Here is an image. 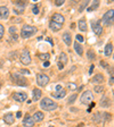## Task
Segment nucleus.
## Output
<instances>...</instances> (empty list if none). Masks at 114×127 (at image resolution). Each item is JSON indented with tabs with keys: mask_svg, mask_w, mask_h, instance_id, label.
I'll return each instance as SVG.
<instances>
[{
	"mask_svg": "<svg viewBox=\"0 0 114 127\" xmlns=\"http://www.w3.org/2000/svg\"><path fill=\"white\" fill-rule=\"evenodd\" d=\"M41 94H42L41 90H39V89H34V90H33V101L40 100V99H41Z\"/></svg>",
	"mask_w": 114,
	"mask_h": 127,
	"instance_id": "obj_20",
	"label": "nucleus"
},
{
	"mask_svg": "<svg viewBox=\"0 0 114 127\" xmlns=\"http://www.w3.org/2000/svg\"><path fill=\"white\" fill-rule=\"evenodd\" d=\"M113 58H114V56H113Z\"/></svg>",
	"mask_w": 114,
	"mask_h": 127,
	"instance_id": "obj_47",
	"label": "nucleus"
},
{
	"mask_svg": "<svg viewBox=\"0 0 114 127\" xmlns=\"http://www.w3.org/2000/svg\"><path fill=\"white\" fill-rule=\"evenodd\" d=\"M93 71H94V65H91V67L89 69V74H93Z\"/></svg>",
	"mask_w": 114,
	"mask_h": 127,
	"instance_id": "obj_45",
	"label": "nucleus"
},
{
	"mask_svg": "<svg viewBox=\"0 0 114 127\" xmlns=\"http://www.w3.org/2000/svg\"><path fill=\"white\" fill-rule=\"evenodd\" d=\"M65 95H66L65 90H62V91L54 92V93H53V97L56 98V99H63V98H65Z\"/></svg>",
	"mask_w": 114,
	"mask_h": 127,
	"instance_id": "obj_22",
	"label": "nucleus"
},
{
	"mask_svg": "<svg viewBox=\"0 0 114 127\" xmlns=\"http://www.w3.org/2000/svg\"><path fill=\"white\" fill-rule=\"evenodd\" d=\"M80 101H81V103L83 104H90L93 103L94 101V94L91 91H84L82 93L81 98H80Z\"/></svg>",
	"mask_w": 114,
	"mask_h": 127,
	"instance_id": "obj_5",
	"label": "nucleus"
},
{
	"mask_svg": "<svg viewBox=\"0 0 114 127\" xmlns=\"http://www.w3.org/2000/svg\"><path fill=\"white\" fill-rule=\"evenodd\" d=\"M103 24L104 25H111V24H113L114 22V9H110V10H107V12L104 14V16H103V19H102Z\"/></svg>",
	"mask_w": 114,
	"mask_h": 127,
	"instance_id": "obj_4",
	"label": "nucleus"
},
{
	"mask_svg": "<svg viewBox=\"0 0 114 127\" xmlns=\"http://www.w3.org/2000/svg\"><path fill=\"white\" fill-rule=\"evenodd\" d=\"M49 27L51 28V31H54V32H57V31H59L62 28V24H58V23H55V22L51 21L49 23Z\"/></svg>",
	"mask_w": 114,
	"mask_h": 127,
	"instance_id": "obj_18",
	"label": "nucleus"
},
{
	"mask_svg": "<svg viewBox=\"0 0 114 127\" xmlns=\"http://www.w3.org/2000/svg\"><path fill=\"white\" fill-rule=\"evenodd\" d=\"M91 25H93L94 32H95V34H96V35H100V34L103 33V27H102V25H100V22H99V21L93 22V23H91Z\"/></svg>",
	"mask_w": 114,
	"mask_h": 127,
	"instance_id": "obj_9",
	"label": "nucleus"
},
{
	"mask_svg": "<svg viewBox=\"0 0 114 127\" xmlns=\"http://www.w3.org/2000/svg\"><path fill=\"white\" fill-rule=\"evenodd\" d=\"M39 58L41 60H43V61H49V59H50V55L49 53H41L39 56Z\"/></svg>",
	"mask_w": 114,
	"mask_h": 127,
	"instance_id": "obj_25",
	"label": "nucleus"
},
{
	"mask_svg": "<svg viewBox=\"0 0 114 127\" xmlns=\"http://www.w3.org/2000/svg\"><path fill=\"white\" fill-rule=\"evenodd\" d=\"M98 6H99V1H94V2H93V6L89 7V8H87V10H88V12H93L94 9H96Z\"/></svg>",
	"mask_w": 114,
	"mask_h": 127,
	"instance_id": "obj_27",
	"label": "nucleus"
},
{
	"mask_svg": "<svg viewBox=\"0 0 114 127\" xmlns=\"http://www.w3.org/2000/svg\"><path fill=\"white\" fill-rule=\"evenodd\" d=\"M78 25H79V28H80V31H82V32H86V31H87V22L84 21L83 18H81V19L79 21Z\"/></svg>",
	"mask_w": 114,
	"mask_h": 127,
	"instance_id": "obj_21",
	"label": "nucleus"
},
{
	"mask_svg": "<svg viewBox=\"0 0 114 127\" xmlns=\"http://www.w3.org/2000/svg\"><path fill=\"white\" fill-rule=\"evenodd\" d=\"M94 91L96 92V93H102V92L104 91V86H103V85H95Z\"/></svg>",
	"mask_w": 114,
	"mask_h": 127,
	"instance_id": "obj_26",
	"label": "nucleus"
},
{
	"mask_svg": "<svg viewBox=\"0 0 114 127\" xmlns=\"http://www.w3.org/2000/svg\"><path fill=\"white\" fill-rule=\"evenodd\" d=\"M9 33H10V34H14V35H15V34H16V27H15V26L9 27Z\"/></svg>",
	"mask_w": 114,
	"mask_h": 127,
	"instance_id": "obj_34",
	"label": "nucleus"
},
{
	"mask_svg": "<svg viewBox=\"0 0 114 127\" xmlns=\"http://www.w3.org/2000/svg\"><path fill=\"white\" fill-rule=\"evenodd\" d=\"M32 12H33V14H39V8H38V7H33V9H32Z\"/></svg>",
	"mask_w": 114,
	"mask_h": 127,
	"instance_id": "obj_39",
	"label": "nucleus"
},
{
	"mask_svg": "<svg viewBox=\"0 0 114 127\" xmlns=\"http://www.w3.org/2000/svg\"><path fill=\"white\" fill-rule=\"evenodd\" d=\"M100 64H102L103 67H106V64H104V61H100Z\"/></svg>",
	"mask_w": 114,
	"mask_h": 127,
	"instance_id": "obj_46",
	"label": "nucleus"
},
{
	"mask_svg": "<svg viewBox=\"0 0 114 127\" xmlns=\"http://www.w3.org/2000/svg\"><path fill=\"white\" fill-rule=\"evenodd\" d=\"M62 90H63V89H62V85H56V91H57V92H58V91H62Z\"/></svg>",
	"mask_w": 114,
	"mask_h": 127,
	"instance_id": "obj_42",
	"label": "nucleus"
},
{
	"mask_svg": "<svg viewBox=\"0 0 114 127\" xmlns=\"http://www.w3.org/2000/svg\"><path fill=\"white\" fill-rule=\"evenodd\" d=\"M13 99L17 101V102H23V101H25L27 99V94L24 93V92H16V93L13 94Z\"/></svg>",
	"mask_w": 114,
	"mask_h": 127,
	"instance_id": "obj_8",
	"label": "nucleus"
},
{
	"mask_svg": "<svg viewBox=\"0 0 114 127\" xmlns=\"http://www.w3.org/2000/svg\"><path fill=\"white\" fill-rule=\"evenodd\" d=\"M12 81L14 83H15L16 85H18V86H27V80L25 78L23 75H21V74H16V73H13L12 74Z\"/></svg>",
	"mask_w": 114,
	"mask_h": 127,
	"instance_id": "obj_3",
	"label": "nucleus"
},
{
	"mask_svg": "<svg viewBox=\"0 0 114 127\" xmlns=\"http://www.w3.org/2000/svg\"><path fill=\"white\" fill-rule=\"evenodd\" d=\"M88 3H89V2H88V1H83V2L81 3V6H80V8H79V12H80V13H82V12H83V10H84V8H86V7L88 6Z\"/></svg>",
	"mask_w": 114,
	"mask_h": 127,
	"instance_id": "obj_30",
	"label": "nucleus"
},
{
	"mask_svg": "<svg viewBox=\"0 0 114 127\" xmlns=\"http://www.w3.org/2000/svg\"><path fill=\"white\" fill-rule=\"evenodd\" d=\"M62 38H63V41L65 42V44L67 45V47H70L71 43H72V38H71V34H70L69 32H65Z\"/></svg>",
	"mask_w": 114,
	"mask_h": 127,
	"instance_id": "obj_15",
	"label": "nucleus"
},
{
	"mask_svg": "<svg viewBox=\"0 0 114 127\" xmlns=\"http://www.w3.org/2000/svg\"><path fill=\"white\" fill-rule=\"evenodd\" d=\"M76 98H78V95H76V94H72V95H71V97L69 98V101H67V102H69V104L74 103V101L76 100Z\"/></svg>",
	"mask_w": 114,
	"mask_h": 127,
	"instance_id": "obj_28",
	"label": "nucleus"
},
{
	"mask_svg": "<svg viewBox=\"0 0 114 127\" xmlns=\"http://www.w3.org/2000/svg\"><path fill=\"white\" fill-rule=\"evenodd\" d=\"M3 121L6 123V124H8V125H12V124H14V121H15V118H14V115L13 113H6V115L3 116Z\"/></svg>",
	"mask_w": 114,
	"mask_h": 127,
	"instance_id": "obj_13",
	"label": "nucleus"
},
{
	"mask_svg": "<svg viewBox=\"0 0 114 127\" xmlns=\"http://www.w3.org/2000/svg\"><path fill=\"white\" fill-rule=\"evenodd\" d=\"M100 106H102V107H106V108H108V107L111 106V102H110V99H108L107 97H103L102 99H100Z\"/></svg>",
	"mask_w": 114,
	"mask_h": 127,
	"instance_id": "obj_23",
	"label": "nucleus"
},
{
	"mask_svg": "<svg viewBox=\"0 0 114 127\" xmlns=\"http://www.w3.org/2000/svg\"><path fill=\"white\" fill-rule=\"evenodd\" d=\"M3 34H5V28H3V26L0 24V39H2Z\"/></svg>",
	"mask_w": 114,
	"mask_h": 127,
	"instance_id": "obj_33",
	"label": "nucleus"
},
{
	"mask_svg": "<svg viewBox=\"0 0 114 127\" xmlns=\"http://www.w3.org/2000/svg\"><path fill=\"white\" fill-rule=\"evenodd\" d=\"M37 32H38V28H37V27L31 26V25H24L21 31V35L23 39H29L32 35H34Z\"/></svg>",
	"mask_w": 114,
	"mask_h": 127,
	"instance_id": "obj_2",
	"label": "nucleus"
},
{
	"mask_svg": "<svg viewBox=\"0 0 114 127\" xmlns=\"http://www.w3.org/2000/svg\"><path fill=\"white\" fill-rule=\"evenodd\" d=\"M21 61L23 62V65H30L31 64V56H30V51L25 49L23 50L21 55Z\"/></svg>",
	"mask_w": 114,
	"mask_h": 127,
	"instance_id": "obj_7",
	"label": "nucleus"
},
{
	"mask_svg": "<svg viewBox=\"0 0 114 127\" xmlns=\"http://www.w3.org/2000/svg\"><path fill=\"white\" fill-rule=\"evenodd\" d=\"M104 82V76H103V74H96L95 76L91 78V83H95V84H102V83Z\"/></svg>",
	"mask_w": 114,
	"mask_h": 127,
	"instance_id": "obj_14",
	"label": "nucleus"
},
{
	"mask_svg": "<svg viewBox=\"0 0 114 127\" xmlns=\"http://www.w3.org/2000/svg\"><path fill=\"white\" fill-rule=\"evenodd\" d=\"M112 52H113V45H112V43H107L104 49V55H105V57H110Z\"/></svg>",
	"mask_w": 114,
	"mask_h": 127,
	"instance_id": "obj_17",
	"label": "nucleus"
},
{
	"mask_svg": "<svg viewBox=\"0 0 114 127\" xmlns=\"http://www.w3.org/2000/svg\"><path fill=\"white\" fill-rule=\"evenodd\" d=\"M49 83V76L46 74H38L37 75V84L41 87L46 86Z\"/></svg>",
	"mask_w": 114,
	"mask_h": 127,
	"instance_id": "obj_6",
	"label": "nucleus"
},
{
	"mask_svg": "<svg viewBox=\"0 0 114 127\" xmlns=\"http://www.w3.org/2000/svg\"><path fill=\"white\" fill-rule=\"evenodd\" d=\"M99 118H100V113H96V115L94 116V121L98 123V121H99Z\"/></svg>",
	"mask_w": 114,
	"mask_h": 127,
	"instance_id": "obj_37",
	"label": "nucleus"
},
{
	"mask_svg": "<svg viewBox=\"0 0 114 127\" xmlns=\"http://www.w3.org/2000/svg\"><path fill=\"white\" fill-rule=\"evenodd\" d=\"M21 73H22V74H24V75L30 74V71H27V69H22V71H21Z\"/></svg>",
	"mask_w": 114,
	"mask_h": 127,
	"instance_id": "obj_40",
	"label": "nucleus"
},
{
	"mask_svg": "<svg viewBox=\"0 0 114 127\" xmlns=\"http://www.w3.org/2000/svg\"><path fill=\"white\" fill-rule=\"evenodd\" d=\"M67 87H69L70 90H75L76 89V85L73 84V83H69V84H67Z\"/></svg>",
	"mask_w": 114,
	"mask_h": 127,
	"instance_id": "obj_35",
	"label": "nucleus"
},
{
	"mask_svg": "<svg viewBox=\"0 0 114 127\" xmlns=\"http://www.w3.org/2000/svg\"><path fill=\"white\" fill-rule=\"evenodd\" d=\"M14 3H15L16 6H19L21 8H24L26 6V2H22V1H14Z\"/></svg>",
	"mask_w": 114,
	"mask_h": 127,
	"instance_id": "obj_31",
	"label": "nucleus"
},
{
	"mask_svg": "<svg viewBox=\"0 0 114 127\" xmlns=\"http://www.w3.org/2000/svg\"><path fill=\"white\" fill-rule=\"evenodd\" d=\"M51 19H53V22H55V23L62 24V25H63V23L65 22V18H64V16L60 15V14H58V13L54 14V15H53V17H51Z\"/></svg>",
	"mask_w": 114,
	"mask_h": 127,
	"instance_id": "obj_10",
	"label": "nucleus"
},
{
	"mask_svg": "<svg viewBox=\"0 0 114 127\" xmlns=\"http://www.w3.org/2000/svg\"><path fill=\"white\" fill-rule=\"evenodd\" d=\"M75 39H76V41H79V42H83V36L82 35H80V34H78V35L75 36Z\"/></svg>",
	"mask_w": 114,
	"mask_h": 127,
	"instance_id": "obj_36",
	"label": "nucleus"
},
{
	"mask_svg": "<svg viewBox=\"0 0 114 127\" xmlns=\"http://www.w3.org/2000/svg\"><path fill=\"white\" fill-rule=\"evenodd\" d=\"M87 55H88V59H89V60H94V59H95V53H94L93 50H89L87 52Z\"/></svg>",
	"mask_w": 114,
	"mask_h": 127,
	"instance_id": "obj_29",
	"label": "nucleus"
},
{
	"mask_svg": "<svg viewBox=\"0 0 114 127\" xmlns=\"http://www.w3.org/2000/svg\"><path fill=\"white\" fill-rule=\"evenodd\" d=\"M40 107H41L42 110H46V111H53V110L57 109L58 104L55 102V101L50 100L49 98H43L40 102Z\"/></svg>",
	"mask_w": 114,
	"mask_h": 127,
	"instance_id": "obj_1",
	"label": "nucleus"
},
{
	"mask_svg": "<svg viewBox=\"0 0 114 127\" xmlns=\"http://www.w3.org/2000/svg\"><path fill=\"white\" fill-rule=\"evenodd\" d=\"M16 117H17V118H21V117H22V112L18 111L17 113H16Z\"/></svg>",
	"mask_w": 114,
	"mask_h": 127,
	"instance_id": "obj_44",
	"label": "nucleus"
},
{
	"mask_svg": "<svg viewBox=\"0 0 114 127\" xmlns=\"http://www.w3.org/2000/svg\"><path fill=\"white\" fill-rule=\"evenodd\" d=\"M49 66H50V62H49V61H45V62H43V67H45V68L49 67Z\"/></svg>",
	"mask_w": 114,
	"mask_h": 127,
	"instance_id": "obj_41",
	"label": "nucleus"
},
{
	"mask_svg": "<svg viewBox=\"0 0 114 127\" xmlns=\"http://www.w3.org/2000/svg\"><path fill=\"white\" fill-rule=\"evenodd\" d=\"M57 65H58V68H59L60 71H62V69H63V68H64V65H62V64H60V62H58V64H57Z\"/></svg>",
	"mask_w": 114,
	"mask_h": 127,
	"instance_id": "obj_43",
	"label": "nucleus"
},
{
	"mask_svg": "<svg viewBox=\"0 0 114 127\" xmlns=\"http://www.w3.org/2000/svg\"><path fill=\"white\" fill-rule=\"evenodd\" d=\"M9 16V10L7 7H0V19H6Z\"/></svg>",
	"mask_w": 114,
	"mask_h": 127,
	"instance_id": "obj_12",
	"label": "nucleus"
},
{
	"mask_svg": "<svg viewBox=\"0 0 114 127\" xmlns=\"http://www.w3.org/2000/svg\"><path fill=\"white\" fill-rule=\"evenodd\" d=\"M23 126L25 127H33L34 126V120L31 116H26L24 119H23Z\"/></svg>",
	"mask_w": 114,
	"mask_h": 127,
	"instance_id": "obj_11",
	"label": "nucleus"
},
{
	"mask_svg": "<svg viewBox=\"0 0 114 127\" xmlns=\"http://www.w3.org/2000/svg\"><path fill=\"white\" fill-rule=\"evenodd\" d=\"M63 3H64V0H56L55 5H56V6H62Z\"/></svg>",
	"mask_w": 114,
	"mask_h": 127,
	"instance_id": "obj_38",
	"label": "nucleus"
},
{
	"mask_svg": "<svg viewBox=\"0 0 114 127\" xmlns=\"http://www.w3.org/2000/svg\"><path fill=\"white\" fill-rule=\"evenodd\" d=\"M74 50H75V52L78 53L79 56H82V55H83V48H82V45L80 44L78 41L74 43Z\"/></svg>",
	"mask_w": 114,
	"mask_h": 127,
	"instance_id": "obj_19",
	"label": "nucleus"
},
{
	"mask_svg": "<svg viewBox=\"0 0 114 127\" xmlns=\"http://www.w3.org/2000/svg\"><path fill=\"white\" fill-rule=\"evenodd\" d=\"M67 56H66V53H64V52H62L59 55V59H58V62H60L62 65H66L67 64Z\"/></svg>",
	"mask_w": 114,
	"mask_h": 127,
	"instance_id": "obj_24",
	"label": "nucleus"
},
{
	"mask_svg": "<svg viewBox=\"0 0 114 127\" xmlns=\"http://www.w3.org/2000/svg\"><path fill=\"white\" fill-rule=\"evenodd\" d=\"M108 83L110 84H114V71H111V77H110V81H108Z\"/></svg>",
	"mask_w": 114,
	"mask_h": 127,
	"instance_id": "obj_32",
	"label": "nucleus"
},
{
	"mask_svg": "<svg viewBox=\"0 0 114 127\" xmlns=\"http://www.w3.org/2000/svg\"><path fill=\"white\" fill-rule=\"evenodd\" d=\"M33 120H34V123H40V121L43 120V118H45V116H43V113H42L41 111H38L36 112L34 115H33Z\"/></svg>",
	"mask_w": 114,
	"mask_h": 127,
	"instance_id": "obj_16",
	"label": "nucleus"
}]
</instances>
